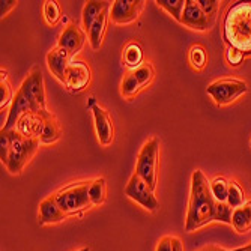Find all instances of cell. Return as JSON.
Listing matches in <instances>:
<instances>
[{"label":"cell","mask_w":251,"mask_h":251,"mask_svg":"<svg viewBox=\"0 0 251 251\" xmlns=\"http://www.w3.org/2000/svg\"><path fill=\"white\" fill-rule=\"evenodd\" d=\"M217 200L211 190V180L201 170H194L191 176L190 203L185 220V232H194L215 221Z\"/></svg>","instance_id":"obj_1"},{"label":"cell","mask_w":251,"mask_h":251,"mask_svg":"<svg viewBox=\"0 0 251 251\" xmlns=\"http://www.w3.org/2000/svg\"><path fill=\"white\" fill-rule=\"evenodd\" d=\"M224 42L245 56L251 54V2H238L226 12L223 23Z\"/></svg>","instance_id":"obj_2"},{"label":"cell","mask_w":251,"mask_h":251,"mask_svg":"<svg viewBox=\"0 0 251 251\" xmlns=\"http://www.w3.org/2000/svg\"><path fill=\"white\" fill-rule=\"evenodd\" d=\"M9 134H11V151H9V158L5 167L12 175H18L23 172V169L26 167V164L36 153L41 140L33 139V137H25L17 129L9 131Z\"/></svg>","instance_id":"obj_3"},{"label":"cell","mask_w":251,"mask_h":251,"mask_svg":"<svg viewBox=\"0 0 251 251\" xmlns=\"http://www.w3.org/2000/svg\"><path fill=\"white\" fill-rule=\"evenodd\" d=\"M89 188H90V182L73 184L57 191L54 194V199L59 204V208L70 217L92 206V201H90L89 197Z\"/></svg>","instance_id":"obj_4"},{"label":"cell","mask_w":251,"mask_h":251,"mask_svg":"<svg viewBox=\"0 0 251 251\" xmlns=\"http://www.w3.org/2000/svg\"><path fill=\"white\" fill-rule=\"evenodd\" d=\"M158 152H159V140L156 137L151 139L143 145L137 158L135 173L139 175L146 184L155 190L156 187V163H158Z\"/></svg>","instance_id":"obj_5"},{"label":"cell","mask_w":251,"mask_h":251,"mask_svg":"<svg viewBox=\"0 0 251 251\" xmlns=\"http://www.w3.org/2000/svg\"><path fill=\"white\" fill-rule=\"evenodd\" d=\"M248 92L245 81L238 78H221L208 86V94L218 105H227L236 101L241 95Z\"/></svg>","instance_id":"obj_6"},{"label":"cell","mask_w":251,"mask_h":251,"mask_svg":"<svg viewBox=\"0 0 251 251\" xmlns=\"http://www.w3.org/2000/svg\"><path fill=\"white\" fill-rule=\"evenodd\" d=\"M20 92L33 107V111H42L45 108V89H44V75L38 66H35L30 74L25 78Z\"/></svg>","instance_id":"obj_7"},{"label":"cell","mask_w":251,"mask_h":251,"mask_svg":"<svg viewBox=\"0 0 251 251\" xmlns=\"http://www.w3.org/2000/svg\"><path fill=\"white\" fill-rule=\"evenodd\" d=\"M125 194L131 200L142 204V206L145 209H148L149 212H155L159 208V203H158V200H156V197L153 194V190L137 173H134L131 176L129 182L126 184Z\"/></svg>","instance_id":"obj_8"},{"label":"cell","mask_w":251,"mask_h":251,"mask_svg":"<svg viewBox=\"0 0 251 251\" xmlns=\"http://www.w3.org/2000/svg\"><path fill=\"white\" fill-rule=\"evenodd\" d=\"M145 2L142 0H116L110 9V18L116 25H128L139 18Z\"/></svg>","instance_id":"obj_9"},{"label":"cell","mask_w":251,"mask_h":251,"mask_svg":"<svg viewBox=\"0 0 251 251\" xmlns=\"http://www.w3.org/2000/svg\"><path fill=\"white\" fill-rule=\"evenodd\" d=\"M180 23L184 26H187L193 30H199V32L209 30L214 26V20H211L206 14H204L201 11V8L199 6V3L194 2V0H187Z\"/></svg>","instance_id":"obj_10"},{"label":"cell","mask_w":251,"mask_h":251,"mask_svg":"<svg viewBox=\"0 0 251 251\" xmlns=\"http://www.w3.org/2000/svg\"><path fill=\"white\" fill-rule=\"evenodd\" d=\"M90 83V70L84 62L74 60L70 62L65 75V86L71 92H81Z\"/></svg>","instance_id":"obj_11"},{"label":"cell","mask_w":251,"mask_h":251,"mask_svg":"<svg viewBox=\"0 0 251 251\" xmlns=\"http://www.w3.org/2000/svg\"><path fill=\"white\" fill-rule=\"evenodd\" d=\"M84 41H86V32L81 30L77 25H70L62 32L57 47L66 50L68 54H70L73 59L75 54H78L81 51Z\"/></svg>","instance_id":"obj_12"},{"label":"cell","mask_w":251,"mask_h":251,"mask_svg":"<svg viewBox=\"0 0 251 251\" xmlns=\"http://www.w3.org/2000/svg\"><path fill=\"white\" fill-rule=\"evenodd\" d=\"M45 111H47V110L26 113V115L18 121L17 131L21 132L25 137H33V139H39L41 134H42V128H44Z\"/></svg>","instance_id":"obj_13"},{"label":"cell","mask_w":251,"mask_h":251,"mask_svg":"<svg viewBox=\"0 0 251 251\" xmlns=\"http://www.w3.org/2000/svg\"><path fill=\"white\" fill-rule=\"evenodd\" d=\"M92 113L95 121V129L101 145L108 146L113 142V124L107 111L97 104H92Z\"/></svg>","instance_id":"obj_14"},{"label":"cell","mask_w":251,"mask_h":251,"mask_svg":"<svg viewBox=\"0 0 251 251\" xmlns=\"http://www.w3.org/2000/svg\"><path fill=\"white\" fill-rule=\"evenodd\" d=\"M29 111H33V107L30 105V102L25 98L20 90L15 94L14 97V101L11 104V108L8 111V118H6V122L3 125L2 129L5 131H12V129H17V125H18V121L26 115Z\"/></svg>","instance_id":"obj_15"},{"label":"cell","mask_w":251,"mask_h":251,"mask_svg":"<svg viewBox=\"0 0 251 251\" xmlns=\"http://www.w3.org/2000/svg\"><path fill=\"white\" fill-rule=\"evenodd\" d=\"M68 215L59 208V204L54 199V196H50L44 199L39 204V224H54L60 223Z\"/></svg>","instance_id":"obj_16"},{"label":"cell","mask_w":251,"mask_h":251,"mask_svg":"<svg viewBox=\"0 0 251 251\" xmlns=\"http://www.w3.org/2000/svg\"><path fill=\"white\" fill-rule=\"evenodd\" d=\"M71 62V56L68 54L66 50L56 47L54 50H51L47 54V65L50 68V71L65 84V75H66V70L68 65Z\"/></svg>","instance_id":"obj_17"},{"label":"cell","mask_w":251,"mask_h":251,"mask_svg":"<svg viewBox=\"0 0 251 251\" xmlns=\"http://www.w3.org/2000/svg\"><path fill=\"white\" fill-rule=\"evenodd\" d=\"M232 226L238 233H247L251 230V200L233 209Z\"/></svg>","instance_id":"obj_18"},{"label":"cell","mask_w":251,"mask_h":251,"mask_svg":"<svg viewBox=\"0 0 251 251\" xmlns=\"http://www.w3.org/2000/svg\"><path fill=\"white\" fill-rule=\"evenodd\" d=\"M110 17V6L95 20V23L90 27L89 33V42H90V47L94 50H100L101 44H102V36L105 32V26H107V20Z\"/></svg>","instance_id":"obj_19"},{"label":"cell","mask_w":251,"mask_h":251,"mask_svg":"<svg viewBox=\"0 0 251 251\" xmlns=\"http://www.w3.org/2000/svg\"><path fill=\"white\" fill-rule=\"evenodd\" d=\"M110 6L108 2H98V0H90L83 8V29L89 32L95 20Z\"/></svg>","instance_id":"obj_20"},{"label":"cell","mask_w":251,"mask_h":251,"mask_svg":"<svg viewBox=\"0 0 251 251\" xmlns=\"http://www.w3.org/2000/svg\"><path fill=\"white\" fill-rule=\"evenodd\" d=\"M60 137V128L54 119V116L50 111H45V121H44V128H42V134L39 137L41 143L50 145L59 140Z\"/></svg>","instance_id":"obj_21"},{"label":"cell","mask_w":251,"mask_h":251,"mask_svg":"<svg viewBox=\"0 0 251 251\" xmlns=\"http://www.w3.org/2000/svg\"><path fill=\"white\" fill-rule=\"evenodd\" d=\"M124 62L128 68H132V70H137L139 66H142L143 63V50L139 44L135 42H129L125 50H124Z\"/></svg>","instance_id":"obj_22"},{"label":"cell","mask_w":251,"mask_h":251,"mask_svg":"<svg viewBox=\"0 0 251 251\" xmlns=\"http://www.w3.org/2000/svg\"><path fill=\"white\" fill-rule=\"evenodd\" d=\"M155 3H156L159 8L166 9L176 21L180 23L182 14H184V9H185L187 0H156Z\"/></svg>","instance_id":"obj_23"},{"label":"cell","mask_w":251,"mask_h":251,"mask_svg":"<svg viewBox=\"0 0 251 251\" xmlns=\"http://www.w3.org/2000/svg\"><path fill=\"white\" fill-rule=\"evenodd\" d=\"M245 203V193L241 188V185L238 184L236 180H230L229 185V194H227V204L230 208L236 209Z\"/></svg>","instance_id":"obj_24"},{"label":"cell","mask_w":251,"mask_h":251,"mask_svg":"<svg viewBox=\"0 0 251 251\" xmlns=\"http://www.w3.org/2000/svg\"><path fill=\"white\" fill-rule=\"evenodd\" d=\"M230 182L223 176H217L211 180V190L217 201H227Z\"/></svg>","instance_id":"obj_25"},{"label":"cell","mask_w":251,"mask_h":251,"mask_svg":"<svg viewBox=\"0 0 251 251\" xmlns=\"http://www.w3.org/2000/svg\"><path fill=\"white\" fill-rule=\"evenodd\" d=\"M89 197H90L92 204H101L105 200V180L102 177L90 182Z\"/></svg>","instance_id":"obj_26"},{"label":"cell","mask_w":251,"mask_h":251,"mask_svg":"<svg viewBox=\"0 0 251 251\" xmlns=\"http://www.w3.org/2000/svg\"><path fill=\"white\" fill-rule=\"evenodd\" d=\"M208 56L206 51L201 47V45H194L190 50V63L196 71H201L204 66H206Z\"/></svg>","instance_id":"obj_27"},{"label":"cell","mask_w":251,"mask_h":251,"mask_svg":"<svg viewBox=\"0 0 251 251\" xmlns=\"http://www.w3.org/2000/svg\"><path fill=\"white\" fill-rule=\"evenodd\" d=\"M44 18L49 26H56L60 20V9L54 0H47L44 2Z\"/></svg>","instance_id":"obj_28"},{"label":"cell","mask_w":251,"mask_h":251,"mask_svg":"<svg viewBox=\"0 0 251 251\" xmlns=\"http://www.w3.org/2000/svg\"><path fill=\"white\" fill-rule=\"evenodd\" d=\"M142 90V86L140 83L135 80V77L129 73L124 81H122V86H121V92L125 98H132L134 95H137Z\"/></svg>","instance_id":"obj_29"},{"label":"cell","mask_w":251,"mask_h":251,"mask_svg":"<svg viewBox=\"0 0 251 251\" xmlns=\"http://www.w3.org/2000/svg\"><path fill=\"white\" fill-rule=\"evenodd\" d=\"M131 74L135 77V80L140 83V86H142V89H143V87L148 86V84L152 81V78H153V68H152L149 63H143L142 66L137 68V70H134Z\"/></svg>","instance_id":"obj_30"},{"label":"cell","mask_w":251,"mask_h":251,"mask_svg":"<svg viewBox=\"0 0 251 251\" xmlns=\"http://www.w3.org/2000/svg\"><path fill=\"white\" fill-rule=\"evenodd\" d=\"M232 215L233 208H230L227 201H218L217 209H215V221L224 223V224H232Z\"/></svg>","instance_id":"obj_31"},{"label":"cell","mask_w":251,"mask_h":251,"mask_svg":"<svg viewBox=\"0 0 251 251\" xmlns=\"http://www.w3.org/2000/svg\"><path fill=\"white\" fill-rule=\"evenodd\" d=\"M11 101H14V94H12L11 84L8 83L6 75L2 71V81H0V108L3 110Z\"/></svg>","instance_id":"obj_32"},{"label":"cell","mask_w":251,"mask_h":251,"mask_svg":"<svg viewBox=\"0 0 251 251\" xmlns=\"http://www.w3.org/2000/svg\"><path fill=\"white\" fill-rule=\"evenodd\" d=\"M9 151H11V134L9 131L2 129V132H0V159H2V163L5 166L9 158Z\"/></svg>","instance_id":"obj_33"},{"label":"cell","mask_w":251,"mask_h":251,"mask_svg":"<svg viewBox=\"0 0 251 251\" xmlns=\"http://www.w3.org/2000/svg\"><path fill=\"white\" fill-rule=\"evenodd\" d=\"M199 6L201 8V11L206 14L211 20L215 21V15L218 11V2L217 0H197Z\"/></svg>","instance_id":"obj_34"},{"label":"cell","mask_w":251,"mask_h":251,"mask_svg":"<svg viewBox=\"0 0 251 251\" xmlns=\"http://www.w3.org/2000/svg\"><path fill=\"white\" fill-rule=\"evenodd\" d=\"M244 57H245V54L242 51L233 49V47H229L226 50V60L230 66H239L242 63Z\"/></svg>","instance_id":"obj_35"},{"label":"cell","mask_w":251,"mask_h":251,"mask_svg":"<svg viewBox=\"0 0 251 251\" xmlns=\"http://www.w3.org/2000/svg\"><path fill=\"white\" fill-rule=\"evenodd\" d=\"M155 251H173V236H164L159 239Z\"/></svg>","instance_id":"obj_36"},{"label":"cell","mask_w":251,"mask_h":251,"mask_svg":"<svg viewBox=\"0 0 251 251\" xmlns=\"http://www.w3.org/2000/svg\"><path fill=\"white\" fill-rule=\"evenodd\" d=\"M17 6V2H12V0H2V2H0V14H2V17H5L12 8H15Z\"/></svg>","instance_id":"obj_37"},{"label":"cell","mask_w":251,"mask_h":251,"mask_svg":"<svg viewBox=\"0 0 251 251\" xmlns=\"http://www.w3.org/2000/svg\"><path fill=\"white\" fill-rule=\"evenodd\" d=\"M199 251H242L241 248H235V250H224V248H220L217 245H208V247H203L201 250Z\"/></svg>","instance_id":"obj_38"},{"label":"cell","mask_w":251,"mask_h":251,"mask_svg":"<svg viewBox=\"0 0 251 251\" xmlns=\"http://www.w3.org/2000/svg\"><path fill=\"white\" fill-rule=\"evenodd\" d=\"M173 251H185L184 244H182L180 238L177 236H173Z\"/></svg>","instance_id":"obj_39"},{"label":"cell","mask_w":251,"mask_h":251,"mask_svg":"<svg viewBox=\"0 0 251 251\" xmlns=\"http://www.w3.org/2000/svg\"><path fill=\"white\" fill-rule=\"evenodd\" d=\"M244 251H251V244H248V245H245V247H241Z\"/></svg>","instance_id":"obj_40"},{"label":"cell","mask_w":251,"mask_h":251,"mask_svg":"<svg viewBox=\"0 0 251 251\" xmlns=\"http://www.w3.org/2000/svg\"><path fill=\"white\" fill-rule=\"evenodd\" d=\"M78 251H90V248H81V250H78Z\"/></svg>","instance_id":"obj_41"},{"label":"cell","mask_w":251,"mask_h":251,"mask_svg":"<svg viewBox=\"0 0 251 251\" xmlns=\"http://www.w3.org/2000/svg\"><path fill=\"white\" fill-rule=\"evenodd\" d=\"M250 146H251V140H250Z\"/></svg>","instance_id":"obj_42"},{"label":"cell","mask_w":251,"mask_h":251,"mask_svg":"<svg viewBox=\"0 0 251 251\" xmlns=\"http://www.w3.org/2000/svg\"><path fill=\"white\" fill-rule=\"evenodd\" d=\"M241 250H242V248H241ZM242 251H244V250H242Z\"/></svg>","instance_id":"obj_43"}]
</instances>
